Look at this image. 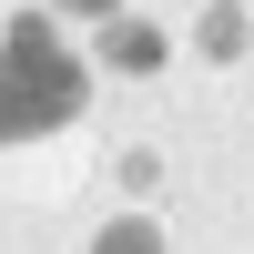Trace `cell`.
Listing matches in <instances>:
<instances>
[{
  "mask_svg": "<svg viewBox=\"0 0 254 254\" xmlns=\"http://www.w3.org/2000/svg\"><path fill=\"white\" fill-rule=\"evenodd\" d=\"M71 61L51 51V31H10V51H0V132H41V122L71 112Z\"/></svg>",
  "mask_w": 254,
  "mask_h": 254,
  "instance_id": "1",
  "label": "cell"
}]
</instances>
